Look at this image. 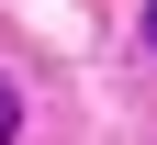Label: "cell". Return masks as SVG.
Masks as SVG:
<instances>
[{
	"label": "cell",
	"mask_w": 157,
	"mask_h": 145,
	"mask_svg": "<svg viewBox=\"0 0 157 145\" xmlns=\"http://www.w3.org/2000/svg\"><path fill=\"white\" fill-rule=\"evenodd\" d=\"M146 45H157V0H146Z\"/></svg>",
	"instance_id": "cell-2"
},
{
	"label": "cell",
	"mask_w": 157,
	"mask_h": 145,
	"mask_svg": "<svg viewBox=\"0 0 157 145\" xmlns=\"http://www.w3.org/2000/svg\"><path fill=\"white\" fill-rule=\"evenodd\" d=\"M23 134V89H11V78H0V145Z\"/></svg>",
	"instance_id": "cell-1"
}]
</instances>
